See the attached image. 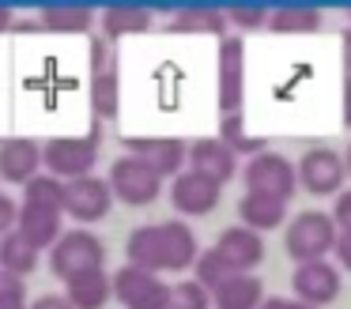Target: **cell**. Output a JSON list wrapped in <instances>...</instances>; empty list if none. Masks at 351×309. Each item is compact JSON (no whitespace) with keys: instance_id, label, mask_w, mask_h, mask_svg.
<instances>
[{"instance_id":"7c38bea8","label":"cell","mask_w":351,"mask_h":309,"mask_svg":"<svg viewBox=\"0 0 351 309\" xmlns=\"http://www.w3.org/2000/svg\"><path fill=\"white\" fill-rule=\"evenodd\" d=\"M125 147H129L132 158H140L144 166H152L159 177H178L185 166V140H174V136H125Z\"/></svg>"},{"instance_id":"3957f363","label":"cell","mask_w":351,"mask_h":309,"mask_svg":"<svg viewBox=\"0 0 351 309\" xmlns=\"http://www.w3.org/2000/svg\"><path fill=\"white\" fill-rule=\"evenodd\" d=\"M336 241V226L328 219V211H302L287 223L283 230V245H287L295 264H310V260H325L332 253Z\"/></svg>"},{"instance_id":"4dcf8cb0","label":"cell","mask_w":351,"mask_h":309,"mask_svg":"<svg viewBox=\"0 0 351 309\" xmlns=\"http://www.w3.org/2000/svg\"><path fill=\"white\" fill-rule=\"evenodd\" d=\"M167 309H212V294L197 279H182V283H170V306Z\"/></svg>"},{"instance_id":"ffe728a7","label":"cell","mask_w":351,"mask_h":309,"mask_svg":"<svg viewBox=\"0 0 351 309\" xmlns=\"http://www.w3.org/2000/svg\"><path fill=\"white\" fill-rule=\"evenodd\" d=\"M265 301V283L253 271L245 275H230L223 286L212 291V306L215 309H257Z\"/></svg>"},{"instance_id":"44dd1931","label":"cell","mask_w":351,"mask_h":309,"mask_svg":"<svg viewBox=\"0 0 351 309\" xmlns=\"http://www.w3.org/2000/svg\"><path fill=\"white\" fill-rule=\"evenodd\" d=\"M125 256L132 264V268H144V271H162V249H159V223H144L136 226V230L129 234V241H125Z\"/></svg>"},{"instance_id":"8992f818","label":"cell","mask_w":351,"mask_h":309,"mask_svg":"<svg viewBox=\"0 0 351 309\" xmlns=\"http://www.w3.org/2000/svg\"><path fill=\"white\" fill-rule=\"evenodd\" d=\"M219 113L234 117L245 102V42L238 34H223L219 38Z\"/></svg>"},{"instance_id":"60d3db41","label":"cell","mask_w":351,"mask_h":309,"mask_svg":"<svg viewBox=\"0 0 351 309\" xmlns=\"http://www.w3.org/2000/svg\"><path fill=\"white\" fill-rule=\"evenodd\" d=\"M12 27V12H8V8H4V4H0V34H4V30H8Z\"/></svg>"},{"instance_id":"7402d4cb","label":"cell","mask_w":351,"mask_h":309,"mask_svg":"<svg viewBox=\"0 0 351 309\" xmlns=\"http://www.w3.org/2000/svg\"><path fill=\"white\" fill-rule=\"evenodd\" d=\"M69 306L72 309H102L114 294H110V275H106V268L102 271H87V275H76V279H69Z\"/></svg>"},{"instance_id":"1f68e13d","label":"cell","mask_w":351,"mask_h":309,"mask_svg":"<svg viewBox=\"0 0 351 309\" xmlns=\"http://www.w3.org/2000/svg\"><path fill=\"white\" fill-rule=\"evenodd\" d=\"M0 309H27V286L23 279L0 271Z\"/></svg>"},{"instance_id":"ac0fdd59","label":"cell","mask_w":351,"mask_h":309,"mask_svg":"<svg viewBox=\"0 0 351 309\" xmlns=\"http://www.w3.org/2000/svg\"><path fill=\"white\" fill-rule=\"evenodd\" d=\"M16 234H23L34 249H53V241L61 238V211L53 208H34V203H19L16 215Z\"/></svg>"},{"instance_id":"9c48e42d","label":"cell","mask_w":351,"mask_h":309,"mask_svg":"<svg viewBox=\"0 0 351 309\" xmlns=\"http://www.w3.org/2000/svg\"><path fill=\"white\" fill-rule=\"evenodd\" d=\"M114 208V193L102 177H76V181H64V203H61V215L69 211L76 223H102Z\"/></svg>"},{"instance_id":"5b68a950","label":"cell","mask_w":351,"mask_h":309,"mask_svg":"<svg viewBox=\"0 0 351 309\" xmlns=\"http://www.w3.org/2000/svg\"><path fill=\"white\" fill-rule=\"evenodd\" d=\"M298 181H295V162L283 158L280 151H261L245 162V193H265L287 203L295 196Z\"/></svg>"},{"instance_id":"f546056e","label":"cell","mask_w":351,"mask_h":309,"mask_svg":"<svg viewBox=\"0 0 351 309\" xmlns=\"http://www.w3.org/2000/svg\"><path fill=\"white\" fill-rule=\"evenodd\" d=\"M193 268H197V283L204 286L208 294H212L215 286H223L230 275H238V271H230V268H227V260H223V256L215 253V249H204V253L197 256V264H193Z\"/></svg>"},{"instance_id":"e575fe53","label":"cell","mask_w":351,"mask_h":309,"mask_svg":"<svg viewBox=\"0 0 351 309\" xmlns=\"http://www.w3.org/2000/svg\"><path fill=\"white\" fill-rule=\"evenodd\" d=\"M16 215H19V203L8 193H0V238L8 230H16Z\"/></svg>"},{"instance_id":"5bb4252c","label":"cell","mask_w":351,"mask_h":309,"mask_svg":"<svg viewBox=\"0 0 351 309\" xmlns=\"http://www.w3.org/2000/svg\"><path fill=\"white\" fill-rule=\"evenodd\" d=\"M185 158H189V170L193 173L215 181L219 188L227 185V181L234 177V170H238V158L230 155L215 136H200V140H193L189 147H185Z\"/></svg>"},{"instance_id":"4fadbf2b","label":"cell","mask_w":351,"mask_h":309,"mask_svg":"<svg viewBox=\"0 0 351 309\" xmlns=\"http://www.w3.org/2000/svg\"><path fill=\"white\" fill-rule=\"evenodd\" d=\"M219 196H223V188L215 185V181L200 177V173H193V170H182V173L174 177V185H170V200H174V211H182V215H189V219L215 211Z\"/></svg>"},{"instance_id":"8d00e7d4","label":"cell","mask_w":351,"mask_h":309,"mask_svg":"<svg viewBox=\"0 0 351 309\" xmlns=\"http://www.w3.org/2000/svg\"><path fill=\"white\" fill-rule=\"evenodd\" d=\"M27 309H72L61 294H42L38 301H27Z\"/></svg>"},{"instance_id":"8fae6325","label":"cell","mask_w":351,"mask_h":309,"mask_svg":"<svg viewBox=\"0 0 351 309\" xmlns=\"http://www.w3.org/2000/svg\"><path fill=\"white\" fill-rule=\"evenodd\" d=\"M291 286H295V301L313 309H325L328 301L340 298V268L328 260H310L298 264L295 275H291Z\"/></svg>"},{"instance_id":"7bdbcfd3","label":"cell","mask_w":351,"mask_h":309,"mask_svg":"<svg viewBox=\"0 0 351 309\" xmlns=\"http://www.w3.org/2000/svg\"><path fill=\"white\" fill-rule=\"evenodd\" d=\"M295 309H313V306H302V301H295Z\"/></svg>"},{"instance_id":"484cf974","label":"cell","mask_w":351,"mask_h":309,"mask_svg":"<svg viewBox=\"0 0 351 309\" xmlns=\"http://www.w3.org/2000/svg\"><path fill=\"white\" fill-rule=\"evenodd\" d=\"M174 34H227V15L215 12V8H182L170 19Z\"/></svg>"},{"instance_id":"836d02e7","label":"cell","mask_w":351,"mask_h":309,"mask_svg":"<svg viewBox=\"0 0 351 309\" xmlns=\"http://www.w3.org/2000/svg\"><path fill=\"white\" fill-rule=\"evenodd\" d=\"M328 219H332L336 230H351V188H340V193H336V203H332V211H328Z\"/></svg>"},{"instance_id":"ba28073f","label":"cell","mask_w":351,"mask_h":309,"mask_svg":"<svg viewBox=\"0 0 351 309\" xmlns=\"http://www.w3.org/2000/svg\"><path fill=\"white\" fill-rule=\"evenodd\" d=\"M91 106L99 117H114L117 106H121L117 53L106 38H91Z\"/></svg>"},{"instance_id":"d590c367","label":"cell","mask_w":351,"mask_h":309,"mask_svg":"<svg viewBox=\"0 0 351 309\" xmlns=\"http://www.w3.org/2000/svg\"><path fill=\"white\" fill-rule=\"evenodd\" d=\"M332 253H336V260H340V268L351 271V230H336Z\"/></svg>"},{"instance_id":"9a60e30c","label":"cell","mask_w":351,"mask_h":309,"mask_svg":"<svg viewBox=\"0 0 351 309\" xmlns=\"http://www.w3.org/2000/svg\"><path fill=\"white\" fill-rule=\"evenodd\" d=\"M212 249L227 260L230 271H238V275L253 271L261 260H265V241H261V234L245 230V226H227Z\"/></svg>"},{"instance_id":"ab89813d","label":"cell","mask_w":351,"mask_h":309,"mask_svg":"<svg viewBox=\"0 0 351 309\" xmlns=\"http://www.w3.org/2000/svg\"><path fill=\"white\" fill-rule=\"evenodd\" d=\"M343 60H348V75H351V27H348V34H343Z\"/></svg>"},{"instance_id":"6da1fadb","label":"cell","mask_w":351,"mask_h":309,"mask_svg":"<svg viewBox=\"0 0 351 309\" xmlns=\"http://www.w3.org/2000/svg\"><path fill=\"white\" fill-rule=\"evenodd\" d=\"M99 143H102V121L87 136H53L42 143V162H46L49 177L57 181H76L91 177L95 162H99Z\"/></svg>"},{"instance_id":"4316f807","label":"cell","mask_w":351,"mask_h":309,"mask_svg":"<svg viewBox=\"0 0 351 309\" xmlns=\"http://www.w3.org/2000/svg\"><path fill=\"white\" fill-rule=\"evenodd\" d=\"M42 23H46V30H57V34H84V30H91L95 12L84 4H49L42 8Z\"/></svg>"},{"instance_id":"83f0119b","label":"cell","mask_w":351,"mask_h":309,"mask_svg":"<svg viewBox=\"0 0 351 309\" xmlns=\"http://www.w3.org/2000/svg\"><path fill=\"white\" fill-rule=\"evenodd\" d=\"M215 140L223 143V147L230 151V155H261V151H268V140L265 136H250L242 128V113H234V117H223L219 121V136H215Z\"/></svg>"},{"instance_id":"603a6c76","label":"cell","mask_w":351,"mask_h":309,"mask_svg":"<svg viewBox=\"0 0 351 309\" xmlns=\"http://www.w3.org/2000/svg\"><path fill=\"white\" fill-rule=\"evenodd\" d=\"M102 30H106V42L114 45L117 38H125V34H144V30H152V12L147 8H140V4H117V8H106L102 12Z\"/></svg>"},{"instance_id":"b9f144b4","label":"cell","mask_w":351,"mask_h":309,"mask_svg":"<svg viewBox=\"0 0 351 309\" xmlns=\"http://www.w3.org/2000/svg\"><path fill=\"white\" fill-rule=\"evenodd\" d=\"M340 162H343V173H351V147H348V155H343Z\"/></svg>"},{"instance_id":"7a4b0ae2","label":"cell","mask_w":351,"mask_h":309,"mask_svg":"<svg viewBox=\"0 0 351 309\" xmlns=\"http://www.w3.org/2000/svg\"><path fill=\"white\" fill-rule=\"evenodd\" d=\"M49 268H53V275L61 283L87 275V271H102L106 268V245L87 230H69L49 249Z\"/></svg>"},{"instance_id":"d4e9b609","label":"cell","mask_w":351,"mask_h":309,"mask_svg":"<svg viewBox=\"0 0 351 309\" xmlns=\"http://www.w3.org/2000/svg\"><path fill=\"white\" fill-rule=\"evenodd\" d=\"M34 268H38V249H34L23 234L8 230L0 238V271L23 279V275H31Z\"/></svg>"},{"instance_id":"74e56055","label":"cell","mask_w":351,"mask_h":309,"mask_svg":"<svg viewBox=\"0 0 351 309\" xmlns=\"http://www.w3.org/2000/svg\"><path fill=\"white\" fill-rule=\"evenodd\" d=\"M257 309H295V301H287V298H265Z\"/></svg>"},{"instance_id":"f1b7e54d","label":"cell","mask_w":351,"mask_h":309,"mask_svg":"<svg viewBox=\"0 0 351 309\" xmlns=\"http://www.w3.org/2000/svg\"><path fill=\"white\" fill-rule=\"evenodd\" d=\"M23 203L61 211V203H64V181L49 177V173H34V177L23 185Z\"/></svg>"},{"instance_id":"d6a6232c","label":"cell","mask_w":351,"mask_h":309,"mask_svg":"<svg viewBox=\"0 0 351 309\" xmlns=\"http://www.w3.org/2000/svg\"><path fill=\"white\" fill-rule=\"evenodd\" d=\"M223 15H227V23H234V27H242V30H257V27H265V23H268V8H261V4L230 8V12H223Z\"/></svg>"},{"instance_id":"e0dca14e","label":"cell","mask_w":351,"mask_h":309,"mask_svg":"<svg viewBox=\"0 0 351 309\" xmlns=\"http://www.w3.org/2000/svg\"><path fill=\"white\" fill-rule=\"evenodd\" d=\"M42 166V147L34 140H4L0 143V181L27 185Z\"/></svg>"},{"instance_id":"277c9868","label":"cell","mask_w":351,"mask_h":309,"mask_svg":"<svg viewBox=\"0 0 351 309\" xmlns=\"http://www.w3.org/2000/svg\"><path fill=\"white\" fill-rule=\"evenodd\" d=\"M106 185H110V193H114V200L129 203V208H147V203H155L162 193V177L132 155H121L110 166Z\"/></svg>"},{"instance_id":"30bf717a","label":"cell","mask_w":351,"mask_h":309,"mask_svg":"<svg viewBox=\"0 0 351 309\" xmlns=\"http://www.w3.org/2000/svg\"><path fill=\"white\" fill-rule=\"evenodd\" d=\"M343 177H348V173H343L340 155L328 151V147H310L295 166V181L310 196H336L343 185Z\"/></svg>"},{"instance_id":"2e32d148","label":"cell","mask_w":351,"mask_h":309,"mask_svg":"<svg viewBox=\"0 0 351 309\" xmlns=\"http://www.w3.org/2000/svg\"><path fill=\"white\" fill-rule=\"evenodd\" d=\"M159 249H162V271H185L189 264H197V256H200L197 234L189 230L185 219H167V223H159Z\"/></svg>"},{"instance_id":"d6986e66","label":"cell","mask_w":351,"mask_h":309,"mask_svg":"<svg viewBox=\"0 0 351 309\" xmlns=\"http://www.w3.org/2000/svg\"><path fill=\"white\" fill-rule=\"evenodd\" d=\"M238 215H242L245 230L265 234V230H276L287 219V203L276 200V196H265V193H245L238 200Z\"/></svg>"},{"instance_id":"cb8c5ba5","label":"cell","mask_w":351,"mask_h":309,"mask_svg":"<svg viewBox=\"0 0 351 309\" xmlns=\"http://www.w3.org/2000/svg\"><path fill=\"white\" fill-rule=\"evenodd\" d=\"M265 27L276 30V34H313L321 27V12L306 4H280V8H268Z\"/></svg>"},{"instance_id":"f35d334b","label":"cell","mask_w":351,"mask_h":309,"mask_svg":"<svg viewBox=\"0 0 351 309\" xmlns=\"http://www.w3.org/2000/svg\"><path fill=\"white\" fill-rule=\"evenodd\" d=\"M343 121L351 125V75H348V83H343Z\"/></svg>"},{"instance_id":"52a82bcc","label":"cell","mask_w":351,"mask_h":309,"mask_svg":"<svg viewBox=\"0 0 351 309\" xmlns=\"http://www.w3.org/2000/svg\"><path fill=\"white\" fill-rule=\"evenodd\" d=\"M110 294L121 301L125 309H167L170 306V283L144 268L125 264L114 279H110Z\"/></svg>"}]
</instances>
